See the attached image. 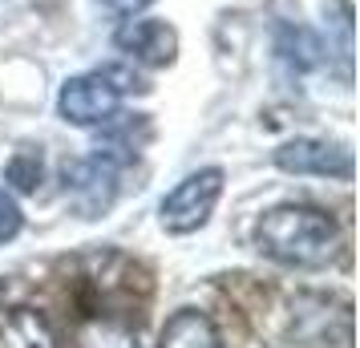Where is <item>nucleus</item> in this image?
Here are the masks:
<instances>
[{
    "instance_id": "nucleus-6",
    "label": "nucleus",
    "mask_w": 360,
    "mask_h": 348,
    "mask_svg": "<svg viewBox=\"0 0 360 348\" xmlns=\"http://www.w3.org/2000/svg\"><path fill=\"white\" fill-rule=\"evenodd\" d=\"M276 166L288 174H316V179H352V150L324 142V138H295L276 150Z\"/></svg>"
},
{
    "instance_id": "nucleus-13",
    "label": "nucleus",
    "mask_w": 360,
    "mask_h": 348,
    "mask_svg": "<svg viewBox=\"0 0 360 348\" xmlns=\"http://www.w3.org/2000/svg\"><path fill=\"white\" fill-rule=\"evenodd\" d=\"M25 227V215H20L17 199L8 195V191H0V243H8V239H17V231Z\"/></svg>"
},
{
    "instance_id": "nucleus-8",
    "label": "nucleus",
    "mask_w": 360,
    "mask_h": 348,
    "mask_svg": "<svg viewBox=\"0 0 360 348\" xmlns=\"http://www.w3.org/2000/svg\"><path fill=\"white\" fill-rule=\"evenodd\" d=\"M0 348H57L49 320L33 308H4L0 312Z\"/></svg>"
},
{
    "instance_id": "nucleus-7",
    "label": "nucleus",
    "mask_w": 360,
    "mask_h": 348,
    "mask_svg": "<svg viewBox=\"0 0 360 348\" xmlns=\"http://www.w3.org/2000/svg\"><path fill=\"white\" fill-rule=\"evenodd\" d=\"M114 45L138 65H170L179 53V33L166 20H126L114 33Z\"/></svg>"
},
{
    "instance_id": "nucleus-11",
    "label": "nucleus",
    "mask_w": 360,
    "mask_h": 348,
    "mask_svg": "<svg viewBox=\"0 0 360 348\" xmlns=\"http://www.w3.org/2000/svg\"><path fill=\"white\" fill-rule=\"evenodd\" d=\"M279 53H283V57H288V61H292L295 69H311L316 65V61H320V41H316V37L308 33V29H300V25H283V29H279Z\"/></svg>"
},
{
    "instance_id": "nucleus-4",
    "label": "nucleus",
    "mask_w": 360,
    "mask_h": 348,
    "mask_svg": "<svg viewBox=\"0 0 360 348\" xmlns=\"http://www.w3.org/2000/svg\"><path fill=\"white\" fill-rule=\"evenodd\" d=\"M219 195H223V170H214V166L195 170V174H186V179H182V183L162 199L158 219H162L166 231L191 235V231H198V227L211 219Z\"/></svg>"
},
{
    "instance_id": "nucleus-12",
    "label": "nucleus",
    "mask_w": 360,
    "mask_h": 348,
    "mask_svg": "<svg viewBox=\"0 0 360 348\" xmlns=\"http://www.w3.org/2000/svg\"><path fill=\"white\" fill-rule=\"evenodd\" d=\"M45 179V158H41V150H17L8 166H4V183H13L17 191L25 195H33L37 186Z\"/></svg>"
},
{
    "instance_id": "nucleus-3",
    "label": "nucleus",
    "mask_w": 360,
    "mask_h": 348,
    "mask_svg": "<svg viewBox=\"0 0 360 348\" xmlns=\"http://www.w3.org/2000/svg\"><path fill=\"white\" fill-rule=\"evenodd\" d=\"M288 340L300 348H348L352 344V312L348 299L328 296H295L292 299V324H288Z\"/></svg>"
},
{
    "instance_id": "nucleus-5",
    "label": "nucleus",
    "mask_w": 360,
    "mask_h": 348,
    "mask_svg": "<svg viewBox=\"0 0 360 348\" xmlns=\"http://www.w3.org/2000/svg\"><path fill=\"white\" fill-rule=\"evenodd\" d=\"M117 105H122V89L110 82L105 69L69 77L61 85V94H57V110L73 126H105L117 114Z\"/></svg>"
},
{
    "instance_id": "nucleus-10",
    "label": "nucleus",
    "mask_w": 360,
    "mask_h": 348,
    "mask_svg": "<svg viewBox=\"0 0 360 348\" xmlns=\"http://www.w3.org/2000/svg\"><path fill=\"white\" fill-rule=\"evenodd\" d=\"M158 348H223V340H219L214 324L202 312L182 308V312H174L166 320L162 336H158Z\"/></svg>"
},
{
    "instance_id": "nucleus-2",
    "label": "nucleus",
    "mask_w": 360,
    "mask_h": 348,
    "mask_svg": "<svg viewBox=\"0 0 360 348\" xmlns=\"http://www.w3.org/2000/svg\"><path fill=\"white\" fill-rule=\"evenodd\" d=\"M130 162L126 150H98L89 158H77V162L65 166V199L69 207L82 219H98L110 211V202L117 195V174L122 166Z\"/></svg>"
},
{
    "instance_id": "nucleus-14",
    "label": "nucleus",
    "mask_w": 360,
    "mask_h": 348,
    "mask_svg": "<svg viewBox=\"0 0 360 348\" xmlns=\"http://www.w3.org/2000/svg\"><path fill=\"white\" fill-rule=\"evenodd\" d=\"M98 4H105L110 13H117V17H134V13H142L146 4H154V0H98Z\"/></svg>"
},
{
    "instance_id": "nucleus-9",
    "label": "nucleus",
    "mask_w": 360,
    "mask_h": 348,
    "mask_svg": "<svg viewBox=\"0 0 360 348\" xmlns=\"http://www.w3.org/2000/svg\"><path fill=\"white\" fill-rule=\"evenodd\" d=\"M77 348H138V324L114 312H94L77 324Z\"/></svg>"
},
{
    "instance_id": "nucleus-1",
    "label": "nucleus",
    "mask_w": 360,
    "mask_h": 348,
    "mask_svg": "<svg viewBox=\"0 0 360 348\" xmlns=\"http://www.w3.org/2000/svg\"><path fill=\"white\" fill-rule=\"evenodd\" d=\"M255 243L276 264L324 267L340 251V227L320 207H276L259 219Z\"/></svg>"
}]
</instances>
